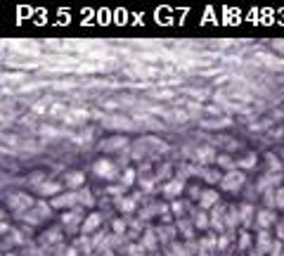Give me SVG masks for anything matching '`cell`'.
<instances>
[{
  "instance_id": "obj_8",
  "label": "cell",
  "mask_w": 284,
  "mask_h": 256,
  "mask_svg": "<svg viewBox=\"0 0 284 256\" xmlns=\"http://www.w3.org/2000/svg\"><path fill=\"white\" fill-rule=\"evenodd\" d=\"M102 126L104 128H112V130H133L135 128V121L128 119V116H102Z\"/></svg>"
},
{
  "instance_id": "obj_2",
  "label": "cell",
  "mask_w": 284,
  "mask_h": 256,
  "mask_svg": "<svg viewBox=\"0 0 284 256\" xmlns=\"http://www.w3.org/2000/svg\"><path fill=\"white\" fill-rule=\"evenodd\" d=\"M92 174L102 178V180H116L118 178V168L112 159H106V156H100L95 159V164H92Z\"/></svg>"
},
{
  "instance_id": "obj_50",
  "label": "cell",
  "mask_w": 284,
  "mask_h": 256,
  "mask_svg": "<svg viewBox=\"0 0 284 256\" xmlns=\"http://www.w3.org/2000/svg\"><path fill=\"white\" fill-rule=\"evenodd\" d=\"M156 256H159V254H156Z\"/></svg>"
},
{
  "instance_id": "obj_12",
  "label": "cell",
  "mask_w": 284,
  "mask_h": 256,
  "mask_svg": "<svg viewBox=\"0 0 284 256\" xmlns=\"http://www.w3.org/2000/svg\"><path fill=\"white\" fill-rule=\"evenodd\" d=\"M216 206H220V194H218V190H213V188H206L202 192V197H199V209L213 211Z\"/></svg>"
},
{
  "instance_id": "obj_1",
  "label": "cell",
  "mask_w": 284,
  "mask_h": 256,
  "mask_svg": "<svg viewBox=\"0 0 284 256\" xmlns=\"http://www.w3.org/2000/svg\"><path fill=\"white\" fill-rule=\"evenodd\" d=\"M36 202L38 200H34L28 192H12V194H8V206H10V211L14 214V216H24V214H28V211L36 206Z\"/></svg>"
},
{
  "instance_id": "obj_27",
  "label": "cell",
  "mask_w": 284,
  "mask_h": 256,
  "mask_svg": "<svg viewBox=\"0 0 284 256\" xmlns=\"http://www.w3.org/2000/svg\"><path fill=\"white\" fill-rule=\"evenodd\" d=\"M202 126L211 128V130H218V128L232 126V119H230V116H220V119H204V121H202Z\"/></svg>"
},
{
  "instance_id": "obj_24",
  "label": "cell",
  "mask_w": 284,
  "mask_h": 256,
  "mask_svg": "<svg viewBox=\"0 0 284 256\" xmlns=\"http://www.w3.org/2000/svg\"><path fill=\"white\" fill-rule=\"evenodd\" d=\"M192 220H194L196 230H208L211 228V214H208V211L194 209L192 211Z\"/></svg>"
},
{
  "instance_id": "obj_3",
  "label": "cell",
  "mask_w": 284,
  "mask_h": 256,
  "mask_svg": "<svg viewBox=\"0 0 284 256\" xmlns=\"http://www.w3.org/2000/svg\"><path fill=\"white\" fill-rule=\"evenodd\" d=\"M50 214H52V206H50V202H43V200H38L36 202V206L28 214H24L22 218L26 220L28 226H38L40 220H48L50 218Z\"/></svg>"
},
{
  "instance_id": "obj_36",
  "label": "cell",
  "mask_w": 284,
  "mask_h": 256,
  "mask_svg": "<svg viewBox=\"0 0 284 256\" xmlns=\"http://www.w3.org/2000/svg\"><path fill=\"white\" fill-rule=\"evenodd\" d=\"M66 112H69V110H66V104H62V102H54L48 114H50V116H60V114H66Z\"/></svg>"
},
{
  "instance_id": "obj_15",
  "label": "cell",
  "mask_w": 284,
  "mask_h": 256,
  "mask_svg": "<svg viewBox=\"0 0 284 256\" xmlns=\"http://www.w3.org/2000/svg\"><path fill=\"white\" fill-rule=\"evenodd\" d=\"M138 200H140V194H121L114 200V204L121 214H133L138 209Z\"/></svg>"
},
{
  "instance_id": "obj_22",
  "label": "cell",
  "mask_w": 284,
  "mask_h": 256,
  "mask_svg": "<svg viewBox=\"0 0 284 256\" xmlns=\"http://www.w3.org/2000/svg\"><path fill=\"white\" fill-rule=\"evenodd\" d=\"M258 60L266 64L268 69H277V72H284V57H275L270 52H258Z\"/></svg>"
},
{
  "instance_id": "obj_7",
  "label": "cell",
  "mask_w": 284,
  "mask_h": 256,
  "mask_svg": "<svg viewBox=\"0 0 284 256\" xmlns=\"http://www.w3.org/2000/svg\"><path fill=\"white\" fill-rule=\"evenodd\" d=\"M185 180L182 178H170V180H166V183L161 185V194L166 197V200H170V202H176V200H180V194L185 192Z\"/></svg>"
},
{
  "instance_id": "obj_38",
  "label": "cell",
  "mask_w": 284,
  "mask_h": 256,
  "mask_svg": "<svg viewBox=\"0 0 284 256\" xmlns=\"http://www.w3.org/2000/svg\"><path fill=\"white\" fill-rule=\"evenodd\" d=\"M52 86L57 90H71V88H76V81H52Z\"/></svg>"
},
{
  "instance_id": "obj_18",
  "label": "cell",
  "mask_w": 284,
  "mask_h": 256,
  "mask_svg": "<svg viewBox=\"0 0 284 256\" xmlns=\"http://www.w3.org/2000/svg\"><path fill=\"white\" fill-rule=\"evenodd\" d=\"M275 247V240L270 235V230H258L256 235V249L263 252V254H270V249Z\"/></svg>"
},
{
  "instance_id": "obj_37",
  "label": "cell",
  "mask_w": 284,
  "mask_h": 256,
  "mask_svg": "<svg viewBox=\"0 0 284 256\" xmlns=\"http://www.w3.org/2000/svg\"><path fill=\"white\" fill-rule=\"evenodd\" d=\"M232 242V232H222V235H218V249H228Z\"/></svg>"
},
{
  "instance_id": "obj_30",
  "label": "cell",
  "mask_w": 284,
  "mask_h": 256,
  "mask_svg": "<svg viewBox=\"0 0 284 256\" xmlns=\"http://www.w3.org/2000/svg\"><path fill=\"white\" fill-rule=\"evenodd\" d=\"M251 244H254V235H251L248 230H242L240 240H237V249H242V252H251Z\"/></svg>"
},
{
  "instance_id": "obj_11",
  "label": "cell",
  "mask_w": 284,
  "mask_h": 256,
  "mask_svg": "<svg viewBox=\"0 0 284 256\" xmlns=\"http://www.w3.org/2000/svg\"><path fill=\"white\" fill-rule=\"evenodd\" d=\"M100 228H102V214L100 211H90L86 216V220H83V226H80V235L90 238L92 232H100Z\"/></svg>"
},
{
  "instance_id": "obj_49",
  "label": "cell",
  "mask_w": 284,
  "mask_h": 256,
  "mask_svg": "<svg viewBox=\"0 0 284 256\" xmlns=\"http://www.w3.org/2000/svg\"><path fill=\"white\" fill-rule=\"evenodd\" d=\"M2 256H17L14 252H2Z\"/></svg>"
},
{
  "instance_id": "obj_9",
  "label": "cell",
  "mask_w": 284,
  "mask_h": 256,
  "mask_svg": "<svg viewBox=\"0 0 284 256\" xmlns=\"http://www.w3.org/2000/svg\"><path fill=\"white\" fill-rule=\"evenodd\" d=\"M62 183L69 192H78L86 188V174H83V171H66L62 178Z\"/></svg>"
},
{
  "instance_id": "obj_48",
  "label": "cell",
  "mask_w": 284,
  "mask_h": 256,
  "mask_svg": "<svg viewBox=\"0 0 284 256\" xmlns=\"http://www.w3.org/2000/svg\"><path fill=\"white\" fill-rule=\"evenodd\" d=\"M173 116H176V119H180V121H185V119H187V112L176 110V112H173Z\"/></svg>"
},
{
  "instance_id": "obj_35",
  "label": "cell",
  "mask_w": 284,
  "mask_h": 256,
  "mask_svg": "<svg viewBox=\"0 0 284 256\" xmlns=\"http://www.w3.org/2000/svg\"><path fill=\"white\" fill-rule=\"evenodd\" d=\"M152 98H156V100H173L176 92L173 90H152Z\"/></svg>"
},
{
  "instance_id": "obj_29",
  "label": "cell",
  "mask_w": 284,
  "mask_h": 256,
  "mask_svg": "<svg viewBox=\"0 0 284 256\" xmlns=\"http://www.w3.org/2000/svg\"><path fill=\"white\" fill-rule=\"evenodd\" d=\"M216 166H218L220 171H225V174H230V171H234V168H237V162H234L232 156H228V154H218V159H216Z\"/></svg>"
},
{
  "instance_id": "obj_14",
  "label": "cell",
  "mask_w": 284,
  "mask_h": 256,
  "mask_svg": "<svg viewBox=\"0 0 284 256\" xmlns=\"http://www.w3.org/2000/svg\"><path fill=\"white\" fill-rule=\"evenodd\" d=\"M216 159H218V154H216V150H213L211 145H199L194 152V162L202 166H211L216 164Z\"/></svg>"
},
{
  "instance_id": "obj_43",
  "label": "cell",
  "mask_w": 284,
  "mask_h": 256,
  "mask_svg": "<svg viewBox=\"0 0 284 256\" xmlns=\"http://www.w3.org/2000/svg\"><path fill=\"white\" fill-rule=\"evenodd\" d=\"M284 254V244H282V240H275V247L270 249V254L268 256H282Z\"/></svg>"
},
{
  "instance_id": "obj_46",
  "label": "cell",
  "mask_w": 284,
  "mask_h": 256,
  "mask_svg": "<svg viewBox=\"0 0 284 256\" xmlns=\"http://www.w3.org/2000/svg\"><path fill=\"white\" fill-rule=\"evenodd\" d=\"M102 107H104L106 112H116V110H118V102H116V100H106V102H102Z\"/></svg>"
},
{
  "instance_id": "obj_13",
  "label": "cell",
  "mask_w": 284,
  "mask_h": 256,
  "mask_svg": "<svg viewBox=\"0 0 284 256\" xmlns=\"http://www.w3.org/2000/svg\"><path fill=\"white\" fill-rule=\"evenodd\" d=\"M38 194L40 197H57V194H62V192H66V188H64V183H60V180H45V183H40L38 188Z\"/></svg>"
},
{
  "instance_id": "obj_21",
  "label": "cell",
  "mask_w": 284,
  "mask_h": 256,
  "mask_svg": "<svg viewBox=\"0 0 284 256\" xmlns=\"http://www.w3.org/2000/svg\"><path fill=\"white\" fill-rule=\"evenodd\" d=\"M237 209H240L242 226H244V230H248V226H254V223H256V209H254L251 204H240Z\"/></svg>"
},
{
  "instance_id": "obj_25",
  "label": "cell",
  "mask_w": 284,
  "mask_h": 256,
  "mask_svg": "<svg viewBox=\"0 0 284 256\" xmlns=\"http://www.w3.org/2000/svg\"><path fill=\"white\" fill-rule=\"evenodd\" d=\"M156 230V235H159V242H164V244H173L176 242V235H178V228H173V226H159Z\"/></svg>"
},
{
  "instance_id": "obj_34",
  "label": "cell",
  "mask_w": 284,
  "mask_h": 256,
  "mask_svg": "<svg viewBox=\"0 0 284 256\" xmlns=\"http://www.w3.org/2000/svg\"><path fill=\"white\" fill-rule=\"evenodd\" d=\"M112 230H114V235H126V230H128V220H124V218H114L112 220Z\"/></svg>"
},
{
  "instance_id": "obj_41",
  "label": "cell",
  "mask_w": 284,
  "mask_h": 256,
  "mask_svg": "<svg viewBox=\"0 0 284 256\" xmlns=\"http://www.w3.org/2000/svg\"><path fill=\"white\" fill-rule=\"evenodd\" d=\"M275 209H284V188L275 190Z\"/></svg>"
},
{
  "instance_id": "obj_5",
  "label": "cell",
  "mask_w": 284,
  "mask_h": 256,
  "mask_svg": "<svg viewBox=\"0 0 284 256\" xmlns=\"http://www.w3.org/2000/svg\"><path fill=\"white\" fill-rule=\"evenodd\" d=\"M50 206L57 211H74V209H78L80 204H78V192H62V194H57V197H52L50 200Z\"/></svg>"
},
{
  "instance_id": "obj_19",
  "label": "cell",
  "mask_w": 284,
  "mask_h": 256,
  "mask_svg": "<svg viewBox=\"0 0 284 256\" xmlns=\"http://www.w3.org/2000/svg\"><path fill=\"white\" fill-rule=\"evenodd\" d=\"M40 240H43V244H40L43 249H45V244H50V247H60V244H64V235H62V230L60 228H52V230H48V232H43Z\"/></svg>"
},
{
  "instance_id": "obj_10",
  "label": "cell",
  "mask_w": 284,
  "mask_h": 256,
  "mask_svg": "<svg viewBox=\"0 0 284 256\" xmlns=\"http://www.w3.org/2000/svg\"><path fill=\"white\" fill-rule=\"evenodd\" d=\"M128 145L130 142H128L126 136H112V138H106V140H102L98 147H100V152H124Z\"/></svg>"
},
{
  "instance_id": "obj_42",
  "label": "cell",
  "mask_w": 284,
  "mask_h": 256,
  "mask_svg": "<svg viewBox=\"0 0 284 256\" xmlns=\"http://www.w3.org/2000/svg\"><path fill=\"white\" fill-rule=\"evenodd\" d=\"M185 92H187V95H190V98H194V100H196V98H199V102H202V100H204V98H206V95H208V92H206V90H194V88H185Z\"/></svg>"
},
{
  "instance_id": "obj_40",
  "label": "cell",
  "mask_w": 284,
  "mask_h": 256,
  "mask_svg": "<svg viewBox=\"0 0 284 256\" xmlns=\"http://www.w3.org/2000/svg\"><path fill=\"white\" fill-rule=\"evenodd\" d=\"M168 176H170V166L168 164L156 168V178H161V183H166V178H168ZM168 180H170V178H168Z\"/></svg>"
},
{
  "instance_id": "obj_33",
  "label": "cell",
  "mask_w": 284,
  "mask_h": 256,
  "mask_svg": "<svg viewBox=\"0 0 284 256\" xmlns=\"http://www.w3.org/2000/svg\"><path fill=\"white\" fill-rule=\"evenodd\" d=\"M266 159H268V166H270V174H282V162L272 152H268Z\"/></svg>"
},
{
  "instance_id": "obj_31",
  "label": "cell",
  "mask_w": 284,
  "mask_h": 256,
  "mask_svg": "<svg viewBox=\"0 0 284 256\" xmlns=\"http://www.w3.org/2000/svg\"><path fill=\"white\" fill-rule=\"evenodd\" d=\"M185 211H187V202L182 200H176V202H170V214L178 218H185Z\"/></svg>"
},
{
  "instance_id": "obj_16",
  "label": "cell",
  "mask_w": 284,
  "mask_h": 256,
  "mask_svg": "<svg viewBox=\"0 0 284 256\" xmlns=\"http://www.w3.org/2000/svg\"><path fill=\"white\" fill-rule=\"evenodd\" d=\"M256 226L258 230H270L272 226H277V214L275 209H260L256 214Z\"/></svg>"
},
{
  "instance_id": "obj_4",
  "label": "cell",
  "mask_w": 284,
  "mask_h": 256,
  "mask_svg": "<svg viewBox=\"0 0 284 256\" xmlns=\"http://www.w3.org/2000/svg\"><path fill=\"white\" fill-rule=\"evenodd\" d=\"M244 185H246V174L240 171V168H234V171H230V174L222 176L220 190L222 192H240Z\"/></svg>"
},
{
  "instance_id": "obj_26",
  "label": "cell",
  "mask_w": 284,
  "mask_h": 256,
  "mask_svg": "<svg viewBox=\"0 0 284 256\" xmlns=\"http://www.w3.org/2000/svg\"><path fill=\"white\" fill-rule=\"evenodd\" d=\"M78 204L86 206V209H92V206H95V194H92V190H90L88 185H86L83 190H78Z\"/></svg>"
},
{
  "instance_id": "obj_23",
  "label": "cell",
  "mask_w": 284,
  "mask_h": 256,
  "mask_svg": "<svg viewBox=\"0 0 284 256\" xmlns=\"http://www.w3.org/2000/svg\"><path fill=\"white\" fill-rule=\"evenodd\" d=\"M178 230L182 232L185 242H192V240H194L196 226H194V220H192V218H178Z\"/></svg>"
},
{
  "instance_id": "obj_17",
  "label": "cell",
  "mask_w": 284,
  "mask_h": 256,
  "mask_svg": "<svg viewBox=\"0 0 284 256\" xmlns=\"http://www.w3.org/2000/svg\"><path fill=\"white\" fill-rule=\"evenodd\" d=\"M140 247H142V252H156L159 249V235H156V230L154 228L144 230V235L140 240Z\"/></svg>"
},
{
  "instance_id": "obj_45",
  "label": "cell",
  "mask_w": 284,
  "mask_h": 256,
  "mask_svg": "<svg viewBox=\"0 0 284 256\" xmlns=\"http://www.w3.org/2000/svg\"><path fill=\"white\" fill-rule=\"evenodd\" d=\"M24 78V74H2V81H22Z\"/></svg>"
},
{
  "instance_id": "obj_47",
  "label": "cell",
  "mask_w": 284,
  "mask_h": 256,
  "mask_svg": "<svg viewBox=\"0 0 284 256\" xmlns=\"http://www.w3.org/2000/svg\"><path fill=\"white\" fill-rule=\"evenodd\" d=\"M40 133L43 136H60V130H54V128H40Z\"/></svg>"
},
{
  "instance_id": "obj_6",
  "label": "cell",
  "mask_w": 284,
  "mask_h": 256,
  "mask_svg": "<svg viewBox=\"0 0 284 256\" xmlns=\"http://www.w3.org/2000/svg\"><path fill=\"white\" fill-rule=\"evenodd\" d=\"M83 220H86V216H83V209H74V211H64L62 214V228L69 232V235H74V232H80V226H83Z\"/></svg>"
},
{
  "instance_id": "obj_32",
  "label": "cell",
  "mask_w": 284,
  "mask_h": 256,
  "mask_svg": "<svg viewBox=\"0 0 284 256\" xmlns=\"http://www.w3.org/2000/svg\"><path fill=\"white\" fill-rule=\"evenodd\" d=\"M135 178H138V171H135V168H124V174H121V185H124V188H133Z\"/></svg>"
},
{
  "instance_id": "obj_28",
  "label": "cell",
  "mask_w": 284,
  "mask_h": 256,
  "mask_svg": "<svg viewBox=\"0 0 284 256\" xmlns=\"http://www.w3.org/2000/svg\"><path fill=\"white\" fill-rule=\"evenodd\" d=\"M256 164H258V154H256V152H248L246 156L237 159V168H240V171H248V168H256Z\"/></svg>"
},
{
  "instance_id": "obj_44",
  "label": "cell",
  "mask_w": 284,
  "mask_h": 256,
  "mask_svg": "<svg viewBox=\"0 0 284 256\" xmlns=\"http://www.w3.org/2000/svg\"><path fill=\"white\" fill-rule=\"evenodd\" d=\"M204 112L206 114H211V116H220L222 110L220 107H216V104H204Z\"/></svg>"
},
{
  "instance_id": "obj_20",
  "label": "cell",
  "mask_w": 284,
  "mask_h": 256,
  "mask_svg": "<svg viewBox=\"0 0 284 256\" xmlns=\"http://www.w3.org/2000/svg\"><path fill=\"white\" fill-rule=\"evenodd\" d=\"M222 171L216 166V168H211V166H199V178H204L206 183H218L220 185V180H222Z\"/></svg>"
},
{
  "instance_id": "obj_39",
  "label": "cell",
  "mask_w": 284,
  "mask_h": 256,
  "mask_svg": "<svg viewBox=\"0 0 284 256\" xmlns=\"http://www.w3.org/2000/svg\"><path fill=\"white\" fill-rule=\"evenodd\" d=\"M45 104H48V102H45V100H38V102H34V104H31V112H34V114H45V112H50V110H48V107H45Z\"/></svg>"
}]
</instances>
